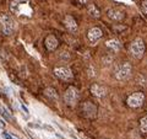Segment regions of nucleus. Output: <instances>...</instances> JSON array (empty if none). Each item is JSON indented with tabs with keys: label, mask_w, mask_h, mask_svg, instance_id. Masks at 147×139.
Masks as SVG:
<instances>
[{
	"label": "nucleus",
	"mask_w": 147,
	"mask_h": 139,
	"mask_svg": "<svg viewBox=\"0 0 147 139\" xmlns=\"http://www.w3.org/2000/svg\"><path fill=\"white\" fill-rule=\"evenodd\" d=\"M0 26H1V30L5 35L10 36L14 33L15 31V22L9 15L6 14H1L0 15Z\"/></svg>",
	"instance_id": "obj_1"
},
{
	"label": "nucleus",
	"mask_w": 147,
	"mask_h": 139,
	"mask_svg": "<svg viewBox=\"0 0 147 139\" xmlns=\"http://www.w3.org/2000/svg\"><path fill=\"white\" fill-rule=\"evenodd\" d=\"M131 54L135 57V58L140 59L142 58V55H144L145 53V42L142 41L141 38H136L131 43Z\"/></svg>",
	"instance_id": "obj_2"
},
{
	"label": "nucleus",
	"mask_w": 147,
	"mask_h": 139,
	"mask_svg": "<svg viewBox=\"0 0 147 139\" xmlns=\"http://www.w3.org/2000/svg\"><path fill=\"white\" fill-rule=\"evenodd\" d=\"M131 70H132V68H131V64H130V63L121 64L120 67L117 69V73H115L117 79L120 80V81L126 80L130 75H131Z\"/></svg>",
	"instance_id": "obj_3"
},
{
	"label": "nucleus",
	"mask_w": 147,
	"mask_h": 139,
	"mask_svg": "<svg viewBox=\"0 0 147 139\" xmlns=\"http://www.w3.org/2000/svg\"><path fill=\"white\" fill-rule=\"evenodd\" d=\"M144 101H145V95L142 92H134L132 95H130L128 97V100H126L128 105L132 108H137V107H140V106H142Z\"/></svg>",
	"instance_id": "obj_4"
},
{
	"label": "nucleus",
	"mask_w": 147,
	"mask_h": 139,
	"mask_svg": "<svg viewBox=\"0 0 147 139\" xmlns=\"http://www.w3.org/2000/svg\"><path fill=\"white\" fill-rule=\"evenodd\" d=\"M77 99H79V91H77V89L74 88V86L68 88V90L65 91V95H64L65 102H66L68 105L72 106V105L76 104Z\"/></svg>",
	"instance_id": "obj_5"
},
{
	"label": "nucleus",
	"mask_w": 147,
	"mask_h": 139,
	"mask_svg": "<svg viewBox=\"0 0 147 139\" xmlns=\"http://www.w3.org/2000/svg\"><path fill=\"white\" fill-rule=\"evenodd\" d=\"M54 74L61 80H70L72 79V72L68 67H58L54 69Z\"/></svg>",
	"instance_id": "obj_6"
},
{
	"label": "nucleus",
	"mask_w": 147,
	"mask_h": 139,
	"mask_svg": "<svg viewBox=\"0 0 147 139\" xmlns=\"http://www.w3.org/2000/svg\"><path fill=\"white\" fill-rule=\"evenodd\" d=\"M107 15L112 21H122L124 17H125L124 11L120 10V9H115V7H114V9H109Z\"/></svg>",
	"instance_id": "obj_7"
},
{
	"label": "nucleus",
	"mask_w": 147,
	"mask_h": 139,
	"mask_svg": "<svg viewBox=\"0 0 147 139\" xmlns=\"http://www.w3.org/2000/svg\"><path fill=\"white\" fill-rule=\"evenodd\" d=\"M102 30L101 28H98V27H92V28H89V31H88V33H87V37L89 39V42H92V43H96L98 39H101L102 37Z\"/></svg>",
	"instance_id": "obj_8"
},
{
	"label": "nucleus",
	"mask_w": 147,
	"mask_h": 139,
	"mask_svg": "<svg viewBox=\"0 0 147 139\" xmlns=\"http://www.w3.org/2000/svg\"><path fill=\"white\" fill-rule=\"evenodd\" d=\"M82 111L85 113V116L86 117H89V118H92V117H95L96 116V112H97V108H96V106L91 104V102H85L83 106H82Z\"/></svg>",
	"instance_id": "obj_9"
},
{
	"label": "nucleus",
	"mask_w": 147,
	"mask_h": 139,
	"mask_svg": "<svg viewBox=\"0 0 147 139\" xmlns=\"http://www.w3.org/2000/svg\"><path fill=\"white\" fill-rule=\"evenodd\" d=\"M91 92H92L96 97H104L105 95H107V89H105L103 85L93 84L92 86H91Z\"/></svg>",
	"instance_id": "obj_10"
},
{
	"label": "nucleus",
	"mask_w": 147,
	"mask_h": 139,
	"mask_svg": "<svg viewBox=\"0 0 147 139\" xmlns=\"http://www.w3.org/2000/svg\"><path fill=\"white\" fill-rule=\"evenodd\" d=\"M64 25H65V27H66L70 32H76V31H77V23H76V21H75V19H74L72 16H70V15L65 16V19H64Z\"/></svg>",
	"instance_id": "obj_11"
},
{
	"label": "nucleus",
	"mask_w": 147,
	"mask_h": 139,
	"mask_svg": "<svg viewBox=\"0 0 147 139\" xmlns=\"http://www.w3.org/2000/svg\"><path fill=\"white\" fill-rule=\"evenodd\" d=\"M27 3H28V0H11V1H10V10H11V13L19 14L21 6L24 5V4H27Z\"/></svg>",
	"instance_id": "obj_12"
},
{
	"label": "nucleus",
	"mask_w": 147,
	"mask_h": 139,
	"mask_svg": "<svg viewBox=\"0 0 147 139\" xmlns=\"http://www.w3.org/2000/svg\"><path fill=\"white\" fill-rule=\"evenodd\" d=\"M46 47L49 51H54L55 48L58 47V39H56V37H54L53 35L48 36L46 38Z\"/></svg>",
	"instance_id": "obj_13"
},
{
	"label": "nucleus",
	"mask_w": 147,
	"mask_h": 139,
	"mask_svg": "<svg viewBox=\"0 0 147 139\" xmlns=\"http://www.w3.org/2000/svg\"><path fill=\"white\" fill-rule=\"evenodd\" d=\"M105 44H107V47L109 49H112L113 52H118L121 48V44L118 39H109V41H107Z\"/></svg>",
	"instance_id": "obj_14"
},
{
	"label": "nucleus",
	"mask_w": 147,
	"mask_h": 139,
	"mask_svg": "<svg viewBox=\"0 0 147 139\" xmlns=\"http://www.w3.org/2000/svg\"><path fill=\"white\" fill-rule=\"evenodd\" d=\"M88 14L91 15V16H93V17H96V19H98L101 16L99 10L96 7V5H89L88 6Z\"/></svg>",
	"instance_id": "obj_15"
},
{
	"label": "nucleus",
	"mask_w": 147,
	"mask_h": 139,
	"mask_svg": "<svg viewBox=\"0 0 147 139\" xmlns=\"http://www.w3.org/2000/svg\"><path fill=\"white\" fill-rule=\"evenodd\" d=\"M46 95L48 97H50V99H55V100H58V94H56V90L55 89H53V88H47L46 89Z\"/></svg>",
	"instance_id": "obj_16"
},
{
	"label": "nucleus",
	"mask_w": 147,
	"mask_h": 139,
	"mask_svg": "<svg viewBox=\"0 0 147 139\" xmlns=\"http://www.w3.org/2000/svg\"><path fill=\"white\" fill-rule=\"evenodd\" d=\"M140 128L144 133H147V116L142 117L140 121Z\"/></svg>",
	"instance_id": "obj_17"
},
{
	"label": "nucleus",
	"mask_w": 147,
	"mask_h": 139,
	"mask_svg": "<svg viewBox=\"0 0 147 139\" xmlns=\"http://www.w3.org/2000/svg\"><path fill=\"white\" fill-rule=\"evenodd\" d=\"M141 11L144 14H147V0H144L141 3Z\"/></svg>",
	"instance_id": "obj_18"
},
{
	"label": "nucleus",
	"mask_w": 147,
	"mask_h": 139,
	"mask_svg": "<svg viewBox=\"0 0 147 139\" xmlns=\"http://www.w3.org/2000/svg\"><path fill=\"white\" fill-rule=\"evenodd\" d=\"M3 137L5 138V139H12V136H11V134H9V133H5V132L3 133Z\"/></svg>",
	"instance_id": "obj_19"
},
{
	"label": "nucleus",
	"mask_w": 147,
	"mask_h": 139,
	"mask_svg": "<svg viewBox=\"0 0 147 139\" xmlns=\"http://www.w3.org/2000/svg\"><path fill=\"white\" fill-rule=\"evenodd\" d=\"M21 108H22V111H23L24 113H26V114H28V110H27V107H24V106L22 105V106H21Z\"/></svg>",
	"instance_id": "obj_20"
},
{
	"label": "nucleus",
	"mask_w": 147,
	"mask_h": 139,
	"mask_svg": "<svg viewBox=\"0 0 147 139\" xmlns=\"http://www.w3.org/2000/svg\"><path fill=\"white\" fill-rule=\"evenodd\" d=\"M80 1H81V3H82V4H86V3H87V1H88V0H80Z\"/></svg>",
	"instance_id": "obj_21"
},
{
	"label": "nucleus",
	"mask_w": 147,
	"mask_h": 139,
	"mask_svg": "<svg viewBox=\"0 0 147 139\" xmlns=\"http://www.w3.org/2000/svg\"><path fill=\"white\" fill-rule=\"evenodd\" d=\"M12 139H17V138H14V137H12Z\"/></svg>",
	"instance_id": "obj_22"
}]
</instances>
